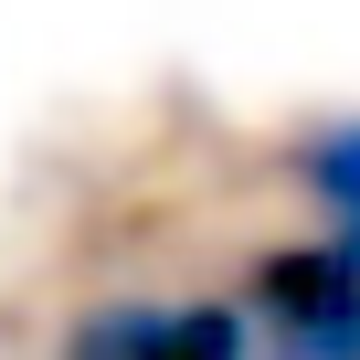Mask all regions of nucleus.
<instances>
[{
  "label": "nucleus",
  "instance_id": "f257e3e1",
  "mask_svg": "<svg viewBox=\"0 0 360 360\" xmlns=\"http://www.w3.org/2000/svg\"><path fill=\"white\" fill-rule=\"evenodd\" d=\"M255 307H265V328L360 318V255H349V244H276V255L255 265Z\"/></svg>",
  "mask_w": 360,
  "mask_h": 360
},
{
  "label": "nucleus",
  "instance_id": "f03ea898",
  "mask_svg": "<svg viewBox=\"0 0 360 360\" xmlns=\"http://www.w3.org/2000/svg\"><path fill=\"white\" fill-rule=\"evenodd\" d=\"M297 169H307V191L339 212V244L360 255V117H349V127H318V138L297 148Z\"/></svg>",
  "mask_w": 360,
  "mask_h": 360
},
{
  "label": "nucleus",
  "instance_id": "7ed1b4c3",
  "mask_svg": "<svg viewBox=\"0 0 360 360\" xmlns=\"http://www.w3.org/2000/svg\"><path fill=\"white\" fill-rule=\"evenodd\" d=\"M169 318H180V307H138V297H127V307H96V318L64 339V360H159Z\"/></svg>",
  "mask_w": 360,
  "mask_h": 360
},
{
  "label": "nucleus",
  "instance_id": "20e7f679",
  "mask_svg": "<svg viewBox=\"0 0 360 360\" xmlns=\"http://www.w3.org/2000/svg\"><path fill=\"white\" fill-rule=\"evenodd\" d=\"M159 360H255V349H244V318L233 307H180L169 339H159Z\"/></svg>",
  "mask_w": 360,
  "mask_h": 360
},
{
  "label": "nucleus",
  "instance_id": "39448f33",
  "mask_svg": "<svg viewBox=\"0 0 360 360\" xmlns=\"http://www.w3.org/2000/svg\"><path fill=\"white\" fill-rule=\"evenodd\" d=\"M276 360H360V318H328V328H276Z\"/></svg>",
  "mask_w": 360,
  "mask_h": 360
}]
</instances>
